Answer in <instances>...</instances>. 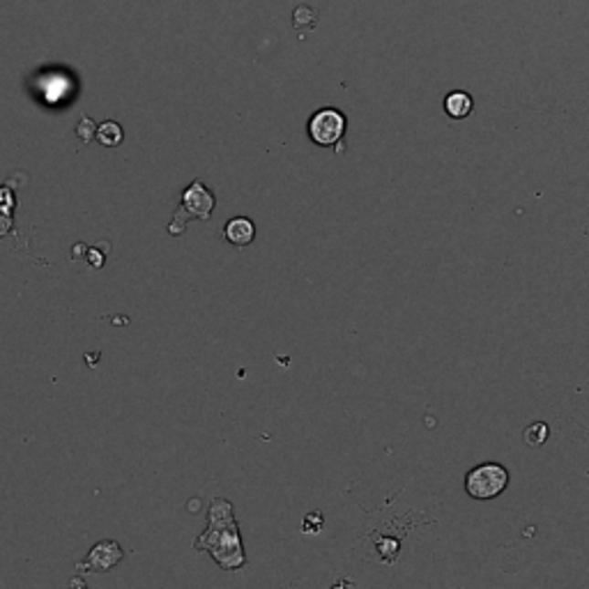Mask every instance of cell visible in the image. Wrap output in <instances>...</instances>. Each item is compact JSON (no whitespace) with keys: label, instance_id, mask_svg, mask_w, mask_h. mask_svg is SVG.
Returning <instances> with one entry per match:
<instances>
[{"label":"cell","instance_id":"8992f818","mask_svg":"<svg viewBox=\"0 0 589 589\" xmlns=\"http://www.w3.org/2000/svg\"><path fill=\"white\" fill-rule=\"evenodd\" d=\"M226 240L235 247H247L254 242L256 237V226L251 219H245V216H237V219H230L228 226L224 228Z\"/></svg>","mask_w":589,"mask_h":589},{"label":"cell","instance_id":"52a82bcc","mask_svg":"<svg viewBox=\"0 0 589 589\" xmlns=\"http://www.w3.org/2000/svg\"><path fill=\"white\" fill-rule=\"evenodd\" d=\"M122 127L113 121H106L97 127V141L106 148H115V145L122 143Z\"/></svg>","mask_w":589,"mask_h":589},{"label":"cell","instance_id":"5b68a950","mask_svg":"<svg viewBox=\"0 0 589 589\" xmlns=\"http://www.w3.org/2000/svg\"><path fill=\"white\" fill-rule=\"evenodd\" d=\"M442 106H445V113L449 115L451 121H465L475 110V97L469 95L468 90H451L447 92Z\"/></svg>","mask_w":589,"mask_h":589},{"label":"cell","instance_id":"277c9868","mask_svg":"<svg viewBox=\"0 0 589 589\" xmlns=\"http://www.w3.org/2000/svg\"><path fill=\"white\" fill-rule=\"evenodd\" d=\"M121 560H122V551L118 543L101 542L92 548L90 557H88L83 564H79V571H109L113 569Z\"/></svg>","mask_w":589,"mask_h":589},{"label":"cell","instance_id":"30bf717a","mask_svg":"<svg viewBox=\"0 0 589 589\" xmlns=\"http://www.w3.org/2000/svg\"><path fill=\"white\" fill-rule=\"evenodd\" d=\"M10 226H12L10 216L0 215V237H3V235H5V233H7V230H10Z\"/></svg>","mask_w":589,"mask_h":589},{"label":"cell","instance_id":"7a4b0ae2","mask_svg":"<svg viewBox=\"0 0 589 589\" xmlns=\"http://www.w3.org/2000/svg\"><path fill=\"white\" fill-rule=\"evenodd\" d=\"M348 130V121L339 109H321L311 115L309 121V136L316 145L322 148H331L336 145V150H343V136Z\"/></svg>","mask_w":589,"mask_h":589},{"label":"cell","instance_id":"9c48e42d","mask_svg":"<svg viewBox=\"0 0 589 589\" xmlns=\"http://www.w3.org/2000/svg\"><path fill=\"white\" fill-rule=\"evenodd\" d=\"M77 136L83 141V143H90L92 139L97 136V125L92 122V118H81V122L77 125Z\"/></svg>","mask_w":589,"mask_h":589},{"label":"cell","instance_id":"3957f363","mask_svg":"<svg viewBox=\"0 0 589 589\" xmlns=\"http://www.w3.org/2000/svg\"><path fill=\"white\" fill-rule=\"evenodd\" d=\"M212 207H215V196H212L210 192L205 189V184L203 183H194L192 187H187V192L183 194V203H180V212L175 215V224L168 228V233L173 235H180L184 230V224H187V219H203L207 221L210 219V212Z\"/></svg>","mask_w":589,"mask_h":589},{"label":"cell","instance_id":"6da1fadb","mask_svg":"<svg viewBox=\"0 0 589 589\" xmlns=\"http://www.w3.org/2000/svg\"><path fill=\"white\" fill-rule=\"evenodd\" d=\"M511 475L502 463H481L465 475V493L472 500H495L509 489Z\"/></svg>","mask_w":589,"mask_h":589},{"label":"cell","instance_id":"ba28073f","mask_svg":"<svg viewBox=\"0 0 589 589\" xmlns=\"http://www.w3.org/2000/svg\"><path fill=\"white\" fill-rule=\"evenodd\" d=\"M548 436H551V428L546 422H537L525 428V442L530 447H543L548 442Z\"/></svg>","mask_w":589,"mask_h":589}]
</instances>
